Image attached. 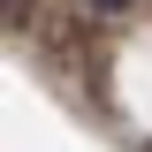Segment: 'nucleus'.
Instances as JSON below:
<instances>
[{
    "instance_id": "f257e3e1",
    "label": "nucleus",
    "mask_w": 152,
    "mask_h": 152,
    "mask_svg": "<svg viewBox=\"0 0 152 152\" xmlns=\"http://www.w3.org/2000/svg\"><path fill=\"white\" fill-rule=\"evenodd\" d=\"M91 8H129V0H91Z\"/></svg>"
}]
</instances>
